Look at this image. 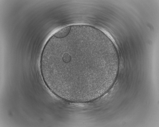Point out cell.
I'll use <instances>...</instances> for the list:
<instances>
[{
  "label": "cell",
  "instance_id": "6da1fadb",
  "mask_svg": "<svg viewBox=\"0 0 159 127\" xmlns=\"http://www.w3.org/2000/svg\"><path fill=\"white\" fill-rule=\"evenodd\" d=\"M71 28V26H70L63 27L56 33L53 36L59 38H65L69 34Z\"/></svg>",
  "mask_w": 159,
  "mask_h": 127
}]
</instances>
